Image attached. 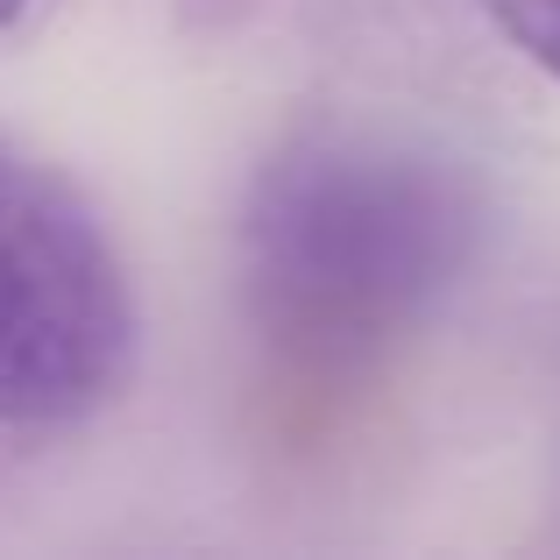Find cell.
<instances>
[{
    "instance_id": "cell-2",
    "label": "cell",
    "mask_w": 560,
    "mask_h": 560,
    "mask_svg": "<svg viewBox=\"0 0 560 560\" xmlns=\"http://www.w3.org/2000/svg\"><path fill=\"white\" fill-rule=\"evenodd\" d=\"M128 341V277L93 206L0 150V425H65L107 405Z\"/></svg>"
},
{
    "instance_id": "cell-1",
    "label": "cell",
    "mask_w": 560,
    "mask_h": 560,
    "mask_svg": "<svg viewBox=\"0 0 560 560\" xmlns=\"http://www.w3.org/2000/svg\"><path fill=\"white\" fill-rule=\"evenodd\" d=\"M476 206L433 156L327 136L277 156L248 199V299L313 362L370 355L454 284Z\"/></svg>"
},
{
    "instance_id": "cell-3",
    "label": "cell",
    "mask_w": 560,
    "mask_h": 560,
    "mask_svg": "<svg viewBox=\"0 0 560 560\" xmlns=\"http://www.w3.org/2000/svg\"><path fill=\"white\" fill-rule=\"evenodd\" d=\"M482 8H490V22L504 28L539 71L560 79V0H482Z\"/></svg>"
},
{
    "instance_id": "cell-4",
    "label": "cell",
    "mask_w": 560,
    "mask_h": 560,
    "mask_svg": "<svg viewBox=\"0 0 560 560\" xmlns=\"http://www.w3.org/2000/svg\"><path fill=\"white\" fill-rule=\"evenodd\" d=\"M22 14H28V0H0V28H8V22H22Z\"/></svg>"
}]
</instances>
